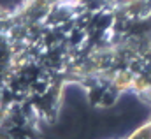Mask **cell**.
<instances>
[{"label": "cell", "mask_w": 151, "mask_h": 139, "mask_svg": "<svg viewBox=\"0 0 151 139\" xmlns=\"http://www.w3.org/2000/svg\"><path fill=\"white\" fill-rule=\"evenodd\" d=\"M123 139H151V116L137 127H134Z\"/></svg>", "instance_id": "1"}]
</instances>
